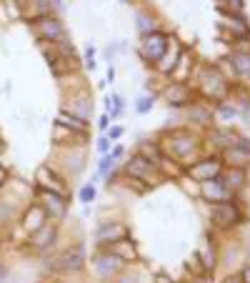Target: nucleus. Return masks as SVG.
<instances>
[{"instance_id":"obj_1","label":"nucleus","mask_w":250,"mask_h":283,"mask_svg":"<svg viewBox=\"0 0 250 283\" xmlns=\"http://www.w3.org/2000/svg\"><path fill=\"white\" fill-rule=\"evenodd\" d=\"M30 30L35 33V38L50 40V43H58V40H63V36H65L63 23H60L58 18H53V16H40V18L30 20Z\"/></svg>"},{"instance_id":"obj_2","label":"nucleus","mask_w":250,"mask_h":283,"mask_svg":"<svg viewBox=\"0 0 250 283\" xmlns=\"http://www.w3.org/2000/svg\"><path fill=\"white\" fill-rule=\"evenodd\" d=\"M213 223L218 228H233L238 223H243V210L233 203V200H223V203H213L210 208Z\"/></svg>"},{"instance_id":"obj_3","label":"nucleus","mask_w":250,"mask_h":283,"mask_svg":"<svg viewBox=\"0 0 250 283\" xmlns=\"http://www.w3.org/2000/svg\"><path fill=\"white\" fill-rule=\"evenodd\" d=\"M35 196L43 198L40 206H43L45 216H50L53 220H63V218H65V213H68V200H65L63 193H53V190H43V188H38Z\"/></svg>"},{"instance_id":"obj_4","label":"nucleus","mask_w":250,"mask_h":283,"mask_svg":"<svg viewBox=\"0 0 250 283\" xmlns=\"http://www.w3.org/2000/svg\"><path fill=\"white\" fill-rule=\"evenodd\" d=\"M165 48H168V36L163 33H148L145 40H143V58L148 63H158L163 56H165Z\"/></svg>"},{"instance_id":"obj_5","label":"nucleus","mask_w":250,"mask_h":283,"mask_svg":"<svg viewBox=\"0 0 250 283\" xmlns=\"http://www.w3.org/2000/svg\"><path fill=\"white\" fill-rule=\"evenodd\" d=\"M125 173L133 176V178H138V180H145V183H155V178H158L155 163H150V158H145V156H135L128 163Z\"/></svg>"},{"instance_id":"obj_6","label":"nucleus","mask_w":250,"mask_h":283,"mask_svg":"<svg viewBox=\"0 0 250 283\" xmlns=\"http://www.w3.org/2000/svg\"><path fill=\"white\" fill-rule=\"evenodd\" d=\"M203 88H205V93L208 96H213V98H220L225 90H228V80H225V76L213 66V68H205V76H203Z\"/></svg>"},{"instance_id":"obj_7","label":"nucleus","mask_w":250,"mask_h":283,"mask_svg":"<svg viewBox=\"0 0 250 283\" xmlns=\"http://www.w3.org/2000/svg\"><path fill=\"white\" fill-rule=\"evenodd\" d=\"M223 18H225V20H220V28L230 33V40H233V38L240 40V38H248V36H250V26H248V20H245L243 16L223 13Z\"/></svg>"},{"instance_id":"obj_8","label":"nucleus","mask_w":250,"mask_h":283,"mask_svg":"<svg viewBox=\"0 0 250 283\" xmlns=\"http://www.w3.org/2000/svg\"><path fill=\"white\" fill-rule=\"evenodd\" d=\"M190 176H193L195 180H200V183L213 180V178L220 176V160H218V158H205V160L190 166Z\"/></svg>"},{"instance_id":"obj_9","label":"nucleus","mask_w":250,"mask_h":283,"mask_svg":"<svg viewBox=\"0 0 250 283\" xmlns=\"http://www.w3.org/2000/svg\"><path fill=\"white\" fill-rule=\"evenodd\" d=\"M230 188L225 186V178H213V180H205L203 183V196L210 198V203H223V200H230Z\"/></svg>"},{"instance_id":"obj_10","label":"nucleus","mask_w":250,"mask_h":283,"mask_svg":"<svg viewBox=\"0 0 250 283\" xmlns=\"http://www.w3.org/2000/svg\"><path fill=\"white\" fill-rule=\"evenodd\" d=\"M163 98H165V103H168V106L180 108V106H188V103H190L193 90H190L185 83H173V86H168V88H165Z\"/></svg>"},{"instance_id":"obj_11","label":"nucleus","mask_w":250,"mask_h":283,"mask_svg":"<svg viewBox=\"0 0 250 283\" xmlns=\"http://www.w3.org/2000/svg\"><path fill=\"white\" fill-rule=\"evenodd\" d=\"M83 260H85L83 246H75V248H70V250H65V253H60L55 258V268H60V270H80Z\"/></svg>"},{"instance_id":"obj_12","label":"nucleus","mask_w":250,"mask_h":283,"mask_svg":"<svg viewBox=\"0 0 250 283\" xmlns=\"http://www.w3.org/2000/svg\"><path fill=\"white\" fill-rule=\"evenodd\" d=\"M105 248H108L110 256H115V258H120V260H138V248H135V243L128 240V238H118V240L108 243Z\"/></svg>"},{"instance_id":"obj_13","label":"nucleus","mask_w":250,"mask_h":283,"mask_svg":"<svg viewBox=\"0 0 250 283\" xmlns=\"http://www.w3.org/2000/svg\"><path fill=\"white\" fill-rule=\"evenodd\" d=\"M125 236H128V228L123 223H103L95 230V238H98L100 246H108V243H113L118 238H125Z\"/></svg>"},{"instance_id":"obj_14","label":"nucleus","mask_w":250,"mask_h":283,"mask_svg":"<svg viewBox=\"0 0 250 283\" xmlns=\"http://www.w3.org/2000/svg\"><path fill=\"white\" fill-rule=\"evenodd\" d=\"M45 220H48V216H45V210H43L40 203L30 206V210L23 216V226H25V230H30V233H35L40 226H45Z\"/></svg>"},{"instance_id":"obj_15","label":"nucleus","mask_w":250,"mask_h":283,"mask_svg":"<svg viewBox=\"0 0 250 283\" xmlns=\"http://www.w3.org/2000/svg\"><path fill=\"white\" fill-rule=\"evenodd\" d=\"M38 180H40V188L53 190V193H63V196H65V188H63L60 178H58L55 173H50V176H48V168H45V166L38 170Z\"/></svg>"},{"instance_id":"obj_16","label":"nucleus","mask_w":250,"mask_h":283,"mask_svg":"<svg viewBox=\"0 0 250 283\" xmlns=\"http://www.w3.org/2000/svg\"><path fill=\"white\" fill-rule=\"evenodd\" d=\"M120 263H123V260H120V258H115V256H110V253H108V256H98V258H95V268H98V273H100L103 278L113 276V273L120 268Z\"/></svg>"},{"instance_id":"obj_17","label":"nucleus","mask_w":250,"mask_h":283,"mask_svg":"<svg viewBox=\"0 0 250 283\" xmlns=\"http://www.w3.org/2000/svg\"><path fill=\"white\" fill-rule=\"evenodd\" d=\"M53 238H55V226H40L35 233H33V246L35 248H45V246H50L53 243Z\"/></svg>"},{"instance_id":"obj_18","label":"nucleus","mask_w":250,"mask_h":283,"mask_svg":"<svg viewBox=\"0 0 250 283\" xmlns=\"http://www.w3.org/2000/svg\"><path fill=\"white\" fill-rule=\"evenodd\" d=\"M243 183H245V170H243V168H230L225 186H228L230 190H235V188H243Z\"/></svg>"},{"instance_id":"obj_19","label":"nucleus","mask_w":250,"mask_h":283,"mask_svg":"<svg viewBox=\"0 0 250 283\" xmlns=\"http://www.w3.org/2000/svg\"><path fill=\"white\" fill-rule=\"evenodd\" d=\"M218 8L220 13H233V16H240L243 13V0H218Z\"/></svg>"},{"instance_id":"obj_20","label":"nucleus","mask_w":250,"mask_h":283,"mask_svg":"<svg viewBox=\"0 0 250 283\" xmlns=\"http://www.w3.org/2000/svg\"><path fill=\"white\" fill-rule=\"evenodd\" d=\"M190 120H198V123H208L210 120V110L203 108V106H190Z\"/></svg>"},{"instance_id":"obj_21","label":"nucleus","mask_w":250,"mask_h":283,"mask_svg":"<svg viewBox=\"0 0 250 283\" xmlns=\"http://www.w3.org/2000/svg\"><path fill=\"white\" fill-rule=\"evenodd\" d=\"M213 138H220V140H215L218 146H225V148H233L235 146V136L233 133H228V130H213Z\"/></svg>"},{"instance_id":"obj_22","label":"nucleus","mask_w":250,"mask_h":283,"mask_svg":"<svg viewBox=\"0 0 250 283\" xmlns=\"http://www.w3.org/2000/svg\"><path fill=\"white\" fill-rule=\"evenodd\" d=\"M138 30H140L143 36L153 33V30H155V23H153V18H148L145 13H140V16H138Z\"/></svg>"},{"instance_id":"obj_23","label":"nucleus","mask_w":250,"mask_h":283,"mask_svg":"<svg viewBox=\"0 0 250 283\" xmlns=\"http://www.w3.org/2000/svg\"><path fill=\"white\" fill-rule=\"evenodd\" d=\"M190 148H195L193 138H178V140H175V150H178V156H185Z\"/></svg>"},{"instance_id":"obj_24","label":"nucleus","mask_w":250,"mask_h":283,"mask_svg":"<svg viewBox=\"0 0 250 283\" xmlns=\"http://www.w3.org/2000/svg\"><path fill=\"white\" fill-rule=\"evenodd\" d=\"M235 68H238V73H248L250 70V56H235Z\"/></svg>"},{"instance_id":"obj_25","label":"nucleus","mask_w":250,"mask_h":283,"mask_svg":"<svg viewBox=\"0 0 250 283\" xmlns=\"http://www.w3.org/2000/svg\"><path fill=\"white\" fill-rule=\"evenodd\" d=\"M113 163H115V158H113V156H105V158L100 160V168H98L100 176H108V173L113 170Z\"/></svg>"},{"instance_id":"obj_26","label":"nucleus","mask_w":250,"mask_h":283,"mask_svg":"<svg viewBox=\"0 0 250 283\" xmlns=\"http://www.w3.org/2000/svg\"><path fill=\"white\" fill-rule=\"evenodd\" d=\"M95 198V188L93 186H83V190H80V200L83 203H90Z\"/></svg>"},{"instance_id":"obj_27","label":"nucleus","mask_w":250,"mask_h":283,"mask_svg":"<svg viewBox=\"0 0 250 283\" xmlns=\"http://www.w3.org/2000/svg\"><path fill=\"white\" fill-rule=\"evenodd\" d=\"M150 108H153V96H150V98L145 96V98H140V100H138V113H148Z\"/></svg>"},{"instance_id":"obj_28","label":"nucleus","mask_w":250,"mask_h":283,"mask_svg":"<svg viewBox=\"0 0 250 283\" xmlns=\"http://www.w3.org/2000/svg\"><path fill=\"white\" fill-rule=\"evenodd\" d=\"M120 136H123V128H120V126L110 128V138H113V140H115V138H120Z\"/></svg>"},{"instance_id":"obj_29","label":"nucleus","mask_w":250,"mask_h":283,"mask_svg":"<svg viewBox=\"0 0 250 283\" xmlns=\"http://www.w3.org/2000/svg\"><path fill=\"white\" fill-rule=\"evenodd\" d=\"M108 146H110V143H108V138H100V140H98V150H100V153H105V150H108Z\"/></svg>"},{"instance_id":"obj_30","label":"nucleus","mask_w":250,"mask_h":283,"mask_svg":"<svg viewBox=\"0 0 250 283\" xmlns=\"http://www.w3.org/2000/svg\"><path fill=\"white\" fill-rule=\"evenodd\" d=\"M5 180H8V170H5L3 166H0V188L5 186Z\"/></svg>"},{"instance_id":"obj_31","label":"nucleus","mask_w":250,"mask_h":283,"mask_svg":"<svg viewBox=\"0 0 250 283\" xmlns=\"http://www.w3.org/2000/svg\"><path fill=\"white\" fill-rule=\"evenodd\" d=\"M223 283H243V278H240V276H228Z\"/></svg>"},{"instance_id":"obj_32","label":"nucleus","mask_w":250,"mask_h":283,"mask_svg":"<svg viewBox=\"0 0 250 283\" xmlns=\"http://www.w3.org/2000/svg\"><path fill=\"white\" fill-rule=\"evenodd\" d=\"M240 278H243V283H250V266L243 270V276H240Z\"/></svg>"},{"instance_id":"obj_33","label":"nucleus","mask_w":250,"mask_h":283,"mask_svg":"<svg viewBox=\"0 0 250 283\" xmlns=\"http://www.w3.org/2000/svg\"><path fill=\"white\" fill-rule=\"evenodd\" d=\"M5 20V3H0V23Z\"/></svg>"},{"instance_id":"obj_34","label":"nucleus","mask_w":250,"mask_h":283,"mask_svg":"<svg viewBox=\"0 0 250 283\" xmlns=\"http://www.w3.org/2000/svg\"><path fill=\"white\" fill-rule=\"evenodd\" d=\"M108 120H110V118H108V116H103V118H100V123H98V126H100V128H108Z\"/></svg>"},{"instance_id":"obj_35","label":"nucleus","mask_w":250,"mask_h":283,"mask_svg":"<svg viewBox=\"0 0 250 283\" xmlns=\"http://www.w3.org/2000/svg\"><path fill=\"white\" fill-rule=\"evenodd\" d=\"M110 156H113V158H120V156H123V148H120V146H118V148H115V150H113V153H110Z\"/></svg>"},{"instance_id":"obj_36","label":"nucleus","mask_w":250,"mask_h":283,"mask_svg":"<svg viewBox=\"0 0 250 283\" xmlns=\"http://www.w3.org/2000/svg\"><path fill=\"white\" fill-rule=\"evenodd\" d=\"M5 278V268H3V263H0V280Z\"/></svg>"},{"instance_id":"obj_37","label":"nucleus","mask_w":250,"mask_h":283,"mask_svg":"<svg viewBox=\"0 0 250 283\" xmlns=\"http://www.w3.org/2000/svg\"><path fill=\"white\" fill-rule=\"evenodd\" d=\"M158 283H170V280H168L165 276H160V278H158Z\"/></svg>"},{"instance_id":"obj_38","label":"nucleus","mask_w":250,"mask_h":283,"mask_svg":"<svg viewBox=\"0 0 250 283\" xmlns=\"http://www.w3.org/2000/svg\"><path fill=\"white\" fill-rule=\"evenodd\" d=\"M248 73H250V70H248Z\"/></svg>"}]
</instances>
